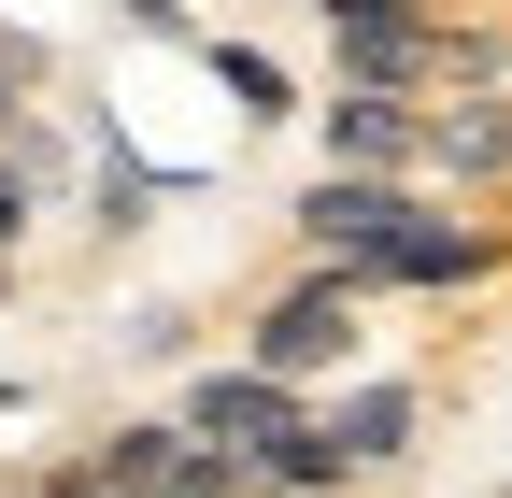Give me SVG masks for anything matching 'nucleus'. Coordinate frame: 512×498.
<instances>
[{
	"label": "nucleus",
	"mask_w": 512,
	"mask_h": 498,
	"mask_svg": "<svg viewBox=\"0 0 512 498\" xmlns=\"http://www.w3.org/2000/svg\"><path fill=\"white\" fill-rule=\"evenodd\" d=\"M128 29H157V43H200V15H185V0H114Z\"/></svg>",
	"instance_id": "6e6552de"
},
{
	"label": "nucleus",
	"mask_w": 512,
	"mask_h": 498,
	"mask_svg": "<svg viewBox=\"0 0 512 498\" xmlns=\"http://www.w3.org/2000/svg\"><path fill=\"white\" fill-rule=\"evenodd\" d=\"M328 442L356 456V484H370V470H399V456L427 442V385H399V370H370V385H342V399H328Z\"/></svg>",
	"instance_id": "423d86ee"
},
{
	"label": "nucleus",
	"mask_w": 512,
	"mask_h": 498,
	"mask_svg": "<svg viewBox=\"0 0 512 498\" xmlns=\"http://www.w3.org/2000/svg\"><path fill=\"white\" fill-rule=\"evenodd\" d=\"M200 57H214V86L242 100V129H285V114H299V72H285L271 43H214V29H200Z\"/></svg>",
	"instance_id": "0eeeda50"
},
{
	"label": "nucleus",
	"mask_w": 512,
	"mask_h": 498,
	"mask_svg": "<svg viewBox=\"0 0 512 498\" xmlns=\"http://www.w3.org/2000/svg\"><path fill=\"white\" fill-rule=\"evenodd\" d=\"M285 228H299L313 271H342V285H413V299H456V285H484V271L512 257L484 214H441V200H427V171H313Z\"/></svg>",
	"instance_id": "f257e3e1"
},
{
	"label": "nucleus",
	"mask_w": 512,
	"mask_h": 498,
	"mask_svg": "<svg viewBox=\"0 0 512 498\" xmlns=\"http://www.w3.org/2000/svg\"><path fill=\"white\" fill-rule=\"evenodd\" d=\"M427 171L441 185H512V86H427Z\"/></svg>",
	"instance_id": "39448f33"
},
{
	"label": "nucleus",
	"mask_w": 512,
	"mask_h": 498,
	"mask_svg": "<svg viewBox=\"0 0 512 498\" xmlns=\"http://www.w3.org/2000/svg\"><path fill=\"white\" fill-rule=\"evenodd\" d=\"M356 328H370V285H342V271H313V257H299V285L256 299L242 356H256V370H285V385H328V370H356Z\"/></svg>",
	"instance_id": "f03ea898"
},
{
	"label": "nucleus",
	"mask_w": 512,
	"mask_h": 498,
	"mask_svg": "<svg viewBox=\"0 0 512 498\" xmlns=\"http://www.w3.org/2000/svg\"><path fill=\"white\" fill-rule=\"evenodd\" d=\"M185 427H200V442L242 470V456H271L285 427L313 413V385H285V370H256V356H228V370H185V399H171Z\"/></svg>",
	"instance_id": "7ed1b4c3"
},
{
	"label": "nucleus",
	"mask_w": 512,
	"mask_h": 498,
	"mask_svg": "<svg viewBox=\"0 0 512 498\" xmlns=\"http://www.w3.org/2000/svg\"><path fill=\"white\" fill-rule=\"evenodd\" d=\"M0 498H43V484H0Z\"/></svg>",
	"instance_id": "1a4fd4ad"
},
{
	"label": "nucleus",
	"mask_w": 512,
	"mask_h": 498,
	"mask_svg": "<svg viewBox=\"0 0 512 498\" xmlns=\"http://www.w3.org/2000/svg\"><path fill=\"white\" fill-rule=\"evenodd\" d=\"M328 171H427V86H328Z\"/></svg>",
	"instance_id": "20e7f679"
}]
</instances>
